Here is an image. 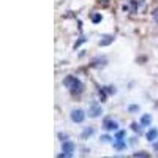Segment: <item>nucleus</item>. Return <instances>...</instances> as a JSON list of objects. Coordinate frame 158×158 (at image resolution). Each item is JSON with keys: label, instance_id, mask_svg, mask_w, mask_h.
I'll return each instance as SVG.
<instances>
[{"label": "nucleus", "instance_id": "14", "mask_svg": "<svg viewBox=\"0 0 158 158\" xmlns=\"http://www.w3.org/2000/svg\"><path fill=\"white\" fill-rule=\"evenodd\" d=\"M153 18H155V21H156V22H158V10L155 11V15H153Z\"/></svg>", "mask_w": 158, "mask_h": 158}, {"label": "nucleus", "instance_id": "2", "mask_svg": "<svg viewBox=\"0 0 158 158\" xmlns=\"http://www.w3.org/2000/svg\"><path fill=\"white\" fill-rule=\"evenodd\" d=\"M70 115H71V120L74 123H81L85 119V112L82 111V109H73V111L70 112Z\"/></svg>", "mask_w": 158, "mask_h": 158}, {"label": "nucleus", "instance_id": "13", "mask_svg": "<svg viewBox=\"0 0 158 158\" xmlns=\"http://www.w3.org/2000/svg\"><path fill=\"white\" fill-rule=\"evenodd\" d=\"M138 109H139V108L136 106V105H134V106H130V111H138Z\"/></svg>", "mask_w": 158, "mask_h": 158}, {"label": "nucleus", "instance_id": "6", "mask_svg": "<svg viewBox=\"0 0 158 158\" xmlns=\"http://www.w3.org/2000/svg\"><path fill=\"white\" fill-rule=\"evenodd\" d=\"M156 136H158V130L152 128V130H150V131L146 134V139H147V141H153V139L156 138Z\"/></svg>", "mask_w": 158, "mask_h": 158}, {"label": "nucleus", "instance_id": "1", "mask_svg": "<svg viewBox=\"0 0 158 158\" xmlns=\"http://www.w3.org/2000/svg\"><path fill=\"white\" fill-rule=\"evenodd\" d=\"M65 85L70 89V92H73V93H78L81 89H82L81 81L78 78H74V76H66L65 78Z\"/></svg>", "mask_w": 158, "mask_h": 158}, {"label": "nucleus", "instance_id": "3", "mask_svg": "<svg viewBox=\"0 0 158 158\" xmlns=\"http://www.w3.org/2000/svg\"><path fill=\"white\" fill-rule=\"evenodd\" d=\"M103 128L105 130H117V123H115L112 119H106L103 122Z\"/></svg>", "mask_w": 158, "mask_h": 158}, {"label": "nucleus", "instance_id": "15", "mask_svg": "<svg viewBox=\"0 0 158 158\" xmlns=\"http://www.w3.org/2000/svg\"><path fill=\"white\" fill-rule=\"evenodd\" d=\"M153 149H155V150H158V142H155V144H153Z\"/></svg>", "mask_w": 158, "mask_h": 158}, {"label": "nucleus", "instance_id": "7", "mask_svg": "<svg viewBox=\"0 0 158 158\" xmlns=\"http://www.w3.org/2000/svg\"><path fill=\"white\" fill-rule=\"evenodd\" d=\"M150 122H152V117H150L149 114H144L142 115V119H141V125H150Z\"/></svg>", "mask_w": 158, "mask_h": 158}, {"label": "nucleus", "instance_id": "12", "mask_svg": "<svg viewBox=\"0 0 158 158\" xmlns=\"http://www.w3.org/2000/svg\"><path fill=\"white\" fill-rule=\"evenodd\" d=\"M92 131H93L92 128H87V130H85V133H84V138H87V136H90V134H92Z\"/></svg>", "mask_w": 158, "mask_h": 158}, {"label": "nucleus", "instance_id": "5", "mask_svg": "<svg viewBox=\"0 0 158 158\" xmlns=\"http://www.w3.org/2000/svg\"><path fill=\"white\" fill-rule=\"evenodd\" d=\"M62 149H63V152H65L66 155H73L74 146H73V142H63V146H62Z\"/></svg>", "mask_w": 158, "mask_h": 158}, {"label": "nucleus", "instance_id": "8", "mask_svg": "<svg viewBox=\"0 0 158 158\" xmlns=\"http://www.w3.org/2000/svg\"><path fill=\"white\" fill-rule=\"evenodd\" d=\"M111 41H112V37H109V38H105V40H101V41H100V44H101V46H106L108 43H111Z\"/></svg>", "mask_w": 158, "mask_h": 158}, {"label": "nucleus", "instance_id": "9", "mask_svg": "<svg viewBox=\"0 0 158 158\" xmlns=\"http://www.w3.org/2000/svg\"><path fill=\"white\" fill-rule=\"evenodd\" d=\"M115 149H117V150H123V149H125V142H117V144H115Z\"/></svg>", "mask_w": 158, "mask_h": 158}, {"label": "nucleus", "instance_id": "4", "mask_svg": "<svg viewBox=\"0 0 158 158\" xmlns=\"http://www.w3.org/2000/svg\"><path fill=\"white\" fill-rule=\"evenodd\" d=\"M89 115H90V117H98V115H101V108L98 105L92 106L90 111H89Z\"/></svg>", "mask_w": 158, "mask_h": 158}, {"label": "nucleus", "instance_id": "11", "mask_svg": "<svg viewBox=\"0 0 158 158\" xmlns=\"http://www.w3.org/2000/svg\"><path fill=\"white\" fill-rule=\"evenodd\" d=\"M92 21H93V22H97V24H98V22H100V21H101V16H100V15H95Z\"/></svg>", "mask_w": 158, "mask_h": 158}, {"label": "nucleus", "instance_id": "10", "mask_svg": "<svg viewBox=\"0 0 158 158\" xmlns=\"http://www.w3.org/2000/svg\"><path fill=\"white\" fill-rule=\"evenodd\" d=\"M115 138H117V139H123V138H125V131H123V130H122V131H119L117 134H115Z\"/></svg>", "mask_w": 158, "mask_h": 158}]
</instances>
